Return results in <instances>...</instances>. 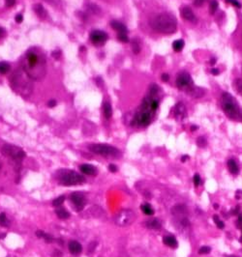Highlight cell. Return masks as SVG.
I'll use <instances>...</instances> for the list:
<instances>
[{
  "mask_svg": "<svg viewBox=\"0 0 242 257\" xmlns=\"http://www.w3.org/2000/svg\"><path fill=\"white\" fill-rule=\"evenodd\" d=\"M21 68L32 80H43L48 71L47 57L44 51L37 47L29 48L21 60Z\"/></svg>",
  "mask_w": 242,
  "mask_h": 257,
  "instance_id": "6da1fadb",
  "label": "cell"
},
{
  "mask_svg": "<svg viewBox=\"0 0 242 257\" xmlns=\"http://www.w3.org/2000/svg\"><path fill=\"white\" fill-rule=\"evenodd\" d=\"M10 83L16 93L22 97H28L33 91L32 79L27 76L22 68L16 69L10 77Z\"/></svg>",
  "mask_w": 242,
  "mask_h": 257,
  "instance_id": "7a4b0ae2",
  "label": "cell"
},
{
  "mask_svg": "<svg viewBox=\"0 0 242 257\" xmlns=\"http://www.w3.org/2000/svg\"><path fill=\"white\" fill-rule=\"evenodd\" d=\"M149 24L153 30L168 35V34H172L176 31L177 20L174 16L168 13H163L153 16L150 20Z\"/></svg>",
  "mask_w": 242,
  "mask_h": 257,
  "instance_id": "3957f363",
  "label": "cell"
},
{
  "mask_svg": "<svg viewBox=\"0 0 242 257\" xmlns=\"http://www.w3.org/2000/svg\"><path fill=\"white\" fill-rule=\"evenodd\" d=\"M222 108L225 114L230 119H238L241 116V112L237 102L235 101V99L229 93H223Z\"/></svg>",
  "mask_w": 242,
  "mask_h": 257,
  "instance_id": "277c9868",
  "label": "cell"
},
{
  "mask_svg": "<svg viewBox=\"0 0 242 257\" xmlns=\"http://www.w3.org/2000/svg\"><path fill=\"white\" fill-rule=\"evenodd\" d=\"M58 181L63 186H76L84 183L85 179L82 175L74 170H66L59 174Z\"/></svg>",
  "mask_w": 242,
  "mask_h": 257,
  "instance_id": "5b68a950",
  "label": "cell"
},
{
  "mask_svg": "<svg viewBox=\"0 0 242 257\" xmlns=\"http://www.w3.org/2000/svg\"><path fill=\"white\" fill-rule=\"evenodd\" d=\"M89 150L92 153L104 157L116 158L120 156V151L117 148L109 144H92L89 146Z\"/></svg>",
  "mask_w": 242,
  "mask_h": 257,
  "instance_id": "8992f818",
  "label": "cell"
},
{
  "mask_svg": "<svg viewBox=\"0 0 242 257\" xmlns=\"http://www.w3.org/2000/svg\"><path fill=\"white\" fill-rule=\"evenodd\" d=\"M153 114L154 113L150 112V111L146 110V109H144V108L139 106V110L137 111L136 115H135L133 121H132V126L146 127V126H148L150 124Z\"/></svg>",
  "mask_w": 242,
  "mask_h": 257,
  "instance_id": "52a82bcc",
  "label": "cell"
},
{
  "mask_svg": "<svg viewBox=\"0 0 242 257\" xmlns=\"http://www.w3.org/2000/svg\"><path fill=\"white\" fill-rule=\"evenodd\" d=\"M1 153L3 154V155L11 158L16 162L22 161V159H24V157L26 156L25 152L22 150L21 148L16 147L15 145H11V144H5L2 147Z\"/></svg>",
  "mask_w": 242,
  "mask_h": 257,
  "instance_id": "ba28073f",
  "label": "cell"
},
{
  "mask_svg": "<svg viewBox=\"0 0 242 257\" xmlns=\"http://www.w3.org/2000/svg\"><path fill=\"white\" fill-rule=\"evenodd\" d=\"M135 219H136V215L131 210H123L115 216L114 221L117 225L128 226L133 223Z\"/></svg>",
  "mask_w": 242,
  "mask_h": 257,
  "instance_id": "9c48e42d",
  "label": "cell"
},
{
  "mask_svg": "<svg viewBox=\"0 0 242 257\" xmlns=\"http://www.w3.org/2000/svg\"><path fill=\"white\" fill-rule=\"evenodd\" d=\"M176 85L179 89L185 90L187 93L194 87L192 77L187 72H181L178 73L176 77Z\"/></svg>",
  "mask_w": 242,
  "mask_h": 257,
  "instance_id": "30bf717a",
  "label": "cell"
},
{
  "mask_svg": "<svg viewBox=\"0 0 242 257\" xmlns=\"http://www.w3.org/2000/svg\"><path fill=\"white\" fill-rule=\"evenodd\" d=\"M89 38H90V41H91V43L94 45H96V47H101V45H103L107 41H108L109 35L105 31L97 29V30H93L91 33H90Z\"/></svg>",
  "mask_w": 242,
  "mask_h": 257,
  "instance_id": "8fae6325",
  "label": "cell"
},
{
  "mask_svg": "<svg viewBox=\"0 0 242 257\" xmlns=\"http://www.w3.org/2000/svg\"><path fill=\"white\" fill-rule=\"evenodd\" d=\"M70 199L78 211L82 210L85 205V198L80 192H73L70 195Z\"/></svg>",
  "mask_w": 242,
  "mask_h": 257,
  "instance_id": "7c38bea8",
  "label": "cell"
},
{
  "mask_svg": "<svg viewBox=\"0 0 242 257\" xmlns=\"http://www.w3.org/2000/svg\"><path fill=\"white\" fill-rule=\"evenodd\" d=\"M180 14H181V16L185 20L190 21V22L197 21V18L193 12V10L188 6H183L181 9H180Z\"/></svg>",
  "mask_w": 242,
  "mask_h": 257,
  "instance_id": "4fadbf2b",
  "label": "cell"
},
{
  "mask_svg": "<svg viewBox=\"0 0 242 257\" xmlns=\"http://www.w3.org/2000/svg\"><path fill=\"white\" fill-rule=\"evenodd\" d=\"M174 114L175 117L182 120L185 116H186V107H185L183 102H178V104L174 106Z\"/></svg>",
  "mask_w": 242,
  "mask_h": 257,
  "instance_id": "5bb4252c",
  "label": "cell"
},
{
  "mask_svg": "<svg viewBox=\"0 0 242 257\" xmlns=\"http://www.w3.org/2000/svg\"><path fill=\"white\" fill-rule=\"evenodd\" d=\"M80 169H81V171L82 173L90 175V176H93V175L97 174V168L94 167L93 165H91V164H87V163L81 164V166H80Z\"/></svg>",
  "mask_w": 242,
  "mask_h": 257,
  "instance_id": "9a60e30c",
  "label": "cell"
},
{
  "mask_svg": "<svg viewBox=\"0 0 242 257\" xmlns=\"http://www.w3.org/2000/svg\"><path fill=\"white\" fill-rule=\"evenodd\" d=\"M110 26L114 28L115 31H117L118 33H128V28L125 24H123L122 22L117 21V20H112L110 21Z\"/></svg>",
  "mask_w": 242,
  "mask_h": 257,
  "instance_id": "2e32d148",
  "label": "cell"
},
{
  "mask_svg": "<svg viewBox=\"0 0 242 257\" xmlns=\"http://www.w3.org/2000/svg\"><path fill=\"white\" fill-rule=\"evenodd\" d=\"M69 250L72 254H78L81 252L82 247L81 245L77 241H71L69 243Z\"/></svg>",
  "mask_w": 242,
  "mask_h": 257,
  "instance_id": "e0dca14e",
  "label": "cell"
},
{
  "mask_svg": "<svg viewBox=\"0 0 242 257\" xmlns=\"http://www.w3.org/2000/svg\"><path fill=\"white\" fill-rule=\"evenodd\" d=\"M163 243H164L166 245L172 248H177V240L174 238L173 236H166L163 239Z\"/></svg>",
  "mask_w": 242,
  "mask_h": 257,
  "instance_id": "ac0fdd59",
  "label": "cell"
},
{
  "mask_svg": "<svg viewBox=\"0 0 242 257\" xmlns=\"http://www.w3.org/2000/svg\"><path fill=\"white\" fill-rule=\"evenodd\" d=\"M228 168L229 172L233 175H237L239 172V167L234 159H229L228 161Z\"/></svg>",
  "mask_w": 242,
  "mask_h": 257,
  "instance_id": "d6986e66",
  "label": "cell"
},
{
  "mask_svg": "<svg viewBox=\"0 0 242 257\" xmlns=\"http://www.w3.org/2000/svg\"><path fill=\"white\" fill-rule=\"evenodd\" d=\"M145 225L147 228H150V229H155V230H158L161 228V222L159 221V220L157 219H152V220H149L145 222Z\"/></svg>",
  "mask_w": 242,
  "mask_h": 257,
  "instance_id": "ffe728a7",
  "label": "cell"
},
{
  "mask_svg": "<svg viewBox=\"0 0 242 257\" xmlns=\"http://www.w3.org/2000/svg\"><path fill=\"white\" fill-rule=\"evenodd\" d=\"M34 11H35L36 15L40 19H45L47 16V15H48L46 9H45L43 7V5H41V4H36L35 6H34Z\"/></svg>",
  "mask_w": 242,
  "mask_h": 257,
  "instance_id": "44dd1931",
  "label": "cell"
},
{
  "mask_svg": "<svg viewBox=\"0 0 242 257\" xmlns=\"http://www.w3.org/2000/svg\"><path fill=\"white\" fill-rule=\"evenodd\" d=\"M188 93L192 97H194V98H200V97L204 95V90L200 87H193Z\"/></svg>",
  "mask_w": 242,
  "mask_h": 257,
  "instance_id": "7402d4cb",
  "label": "cell"
},
{
  "mask_svg": "<svg viewBox=\"0 0 242 257\" xmlns=\"http://www.w3.org/2000/svg\"><path fill=\"white\" fill-rule=\"evenodd\" d=\"M103 110H104V115L107 119H110L112 115V107H111V105L110 104V102H104V105H103Z\"/></svg>",
  "mask_w": 242,
  "mask_h": 257,
  "instance_id": "603a6c76",
  "label": "cell"
},
{
  "mask_svg": "<svg viewBox=\"0 0 242 257\" xmlns=\"http://www.w3.org/2000/svg\"><path fill=\"white\" fill-rule=\"evenodd\" d=\"M55 213H56V215H57L58 218L61 219V220H66L70 216V214H69L68 211H67L66 209H63V208L56 209Z\"/></svg>",
  "mask_w": 242,
  "mask_h": 257,
  "instance_id": "cb8c5ba5",
  "label": "cell"
},
{
  "mask_svg": "<svg viewBox=\"0 0 242 257\" xmlns=\"http://www.w3.org/2000/svg\"><path fill=\"white\" fill-rule=\"evenodd\" d=\"M140 49H142V48H140V42H139V40L138 38H135L133 41H132V50H133V52L135 54H139V51Z\"/></svg>",
  "mask_w": 242,
  "mask_h": 257,
  "instance_id": "d4e9b609",
  "label": "cell"
},
{
  "mask_svg": "<svg viewBox=\"0 0 242 257\" xmlns=\"http://www.w3.org/2000/svg\"><path fill=\"white\" fill-rule=\"evenodd\" d=\"M185 43L183 40H176L172 43V48L174 49V51H181L184 48Z\"/></svg>",
  "mask_w": 242,
  "mask_h": 257,
  "instance_id": "484cf974",
  "label": "cell"
},
{
  "mask_svg": "<svg viewBox=\"0 0 242 257\" xmlns=\"http://www.w3.org/2000/svg\"><path fill=\"white\" fill-rule=\"evenodd\" d=\"M11 70V65L7 62H0V73L1 75H6Z\"/></svg>",
  "mask_w": 242,
  "mask_h": 257,
  "instance_id": "4316f807",
  "label": "cell"
},
{
  "mask_svg": "<svg viewBox=\"0 0 242 257\" xmlns=\"http://www.w3.org/2000/svg\"><path fill=\"white\" fill-rule=\"evenodd\" d=\"M140 209H142L143 212L145 214V215H147V216H152L154 214V209L150 206L149 204H143L140 206Z\"/></svg>",
  "mask_w": 242,
  "mask_h": 257,
  "instance_id": "83f0119b",
  "label": "cell"
},
{
  "mask_svg": "<svg viewBox=\"0 0 242 257\" xmlns=\"http://www.w3.org/2000/svg\"><path fill=\"white\" fill-rule=\"evenodd\" d=\"M218 9V2L216 0H212L209 4V13L210 15H214Z\"/></svg>",
  "mask_w": 242,
  "mask_h": 257,
  "instance_id": "f1b7e54d",
  "label": "cell"
},
{
  "mask_svg": "<svg viewBox=\"0 0 242 257\" xmlns=\"http://www.w3.org/2000/svg\"><path fill=\"white\" fill-rule=\"evenodd\" d=\"M213 220L215 221V223H216V225H217L218 228H220V229H224L225 223L220 220V218H219L218 215H214V216H213Z\"/></svg>",
  "mask_w": 242,
  "mask_h": 257,
  "instance_id": "f546056e",
  "label": "cell"
},
{
  "mask_svg": "<svg viewBox=\"0 0 242 257\" xmlns=\"http://www.w3.org/2000/svg\"><path fill=\"white\" fill-rule=\"evenodd\" d=\"M233 84H234V87H235L236 91H237L240 95H242V79H240V78L235 79Z\"/></svg>",
  "mask_w": 242,
  "mask_h": 257,
  "instance_id": "4dcf8cb0",
  "label": "cell"
},
{
  "mask_svg": "<svg viewBox=\"0 0 242 257\" xmlns=\"http://www.w3.org/2000/svg\"><path fill=\"white\" fill-rule=\"evenodd\" d=\"M65 201V196L64 195H61L59 197H57L56 199H54V200L52 201V205L53 206H60V205H62V203H64Z\"/></svg>",
  "mask_w": 242,
  "mask_h": 257,
  "instance_id": "1f68e13d",
  "label": "cell"
},
{
  "mask_svg": "<svg viewBox=\"0 0 242 257\" xmlns=\"http://www.w3.org/2000/svg\"><path fill=\"white\" fill-rule=\"evenodd\" d=\"M117 39L119 40L120 42L122 43H128L130 40H129V37L127 34L125 33H118V35H117Z\"/></svg>",
  "mask_w": 242,
  "mask_h": 257,
  "instance_id": "d6a6232c",
  "label": "cell"
},
{
  "mask_svg": "<svg viewBox=\"0 0 242 257\" xmlns=\"http://www.w3.org/2000/svg\"><path fill=\"white\" fill-rule=\"evenodd\" d=\"M88 9L90 10V12H91L92 14H95V15H97V14H100V13H101V10H100V8L97 6V5L89 4Z\"/></svg>",
  "mask_w": 242,
  "mask_h": 257,
  "instance_id": "836d02e7",
  "label": "cell"
},
{
  "mask_svg": "<svg viewBox=\"0 0 242 257\" xmlns=\"http://www.w3.org/2000/svg\"><path fill=\"white\" fill-rule=\"evenodd\" d=\"M0 225L5 226L6 227L8 225V220H7V216L5 213L0 214Z\"/></svg>",
  "mask_w": 242,
  "mask_h": 257,
  "instance_id": "e575fe53",
  "label": "cell"
},
{
  "mask_svg": "<svg viewBox=\"0 0 242 257\" xmlns=\"http://www.w3.org/2000/svg\"><path fill=\"white\" fill-rule=\"evenodd\" d=\"M197 144H198L199 147H205L206 144H207V141L206 139L204 137V136H200V137L197 139Z\"/></svg>",
  "mask_w": 242,
  "mask_h": 257,
  "instance_id": "d590c367",
  "label": "cell"
},
{
  "mask_svg": "<svg viewBox=\"0 0 242 257\" xmlns=\"http://www.w3.org/2000/svg\"><path fill=\"white\" fill-rule=\"evenodd\" d=\"M211 251V248L209 247H201L200 249H199V253L200 254H208Z\"/></svg>",
  "mask_w": 242,
  "mask_h": 257,
  "instance_id": "8d00e7d4",
  "label": "cell"
},
{
  "mask_svg": "<svg viewBox=\"0 0 242 257\" xmlns=\"http://www.w3.org/2000/svg\"><path fill=\"white\" fill-rule=\"evenodd\" d=\"M193 182H194L195 187H199L200 186V177L199 174H196L193 177Z\"/></svg>",
  "mask_w": 242,
  "mask_h": 257,
  "instance_id": "74e56055",
  "label": "cell"
},
{
  "mask_svg": "<svg viewBox=\"0 0 242 257\" xmlns=\"http://www.w3.org/2000/svg\"><path fill=\"white\" fill-rule=\"evenodd\" d=\"M227 2L230 3L232 5H233L234 7H237V8H241V4L237 1V0H226Z\"/></svg>",
  "mask_w": 242,
  "mask_h": 257,
  "instance_id": "f35d334b",
  "label": "cell"
},
{
  "mask_svg": "<svg viewBox=\"0 0 242 257\" xmlns=\"http://www.w3.org/2000/svg\"><path fill=\"white\" fill-rule=\"evenodd\" d=\"M204 2H205V0H194L193 4L196 7H200L204 4Z\"/></svg>",
  "mask_w": 242,
  "mask_h": 257,
  "instance_id": "ab89813d",
  "label": "cell"
},
{
  "mask_svg": "<svg viewBox=\"0 0 242 257\" xmlns=\"http://www.w3.org/2000/svg\"><path fill=\"white\" fill-rule=\"evenodd\" d=\"M44 240L46 241V243H52L53 241V238L52 237V235L46 233V235H45V237H44Z\"/></svg>",
  "mask_w": 242,
  "mask_h": 257,
  "instance_id": "60d3db41",
  "label": "cell"
},
{
  "mask_svg": "<svg viewBox=\"0 0 242 257\" xmlns=\"http://www.w3.org/2000/svg\"><path fill=\"white\" fill-rule=\"evenodd\" d=\"M16 22H18V23H21L22 20H23V18H22V15L21 14H16V18H15Z\"/></svg>",
  "mask_w": 242,
  "mask_h": 257,
  "instance_id": "b9f144b4",
  "label": "cell"
},
{
  "mask_svg": "<svg viewBox=\"0 0 242 257\" xmlns=\"http://www.w3.org/2000/svg\"><path fill=\"white\" fill-rule=\"evenodd\" d=\"M16 0H5V3H6V6L7 7H12L16 4Z\"/></svg>",
  "mask_w": 242,
  "mask_h": 257,
  "instance_id": "7bdbcfd3",
  "label": "cell"
},
{
  "mask_svg": "<svg viewBox=\"0 0 242 257\" xmlns=\"http://www.w3.org/2000/svg\"><path fill=\"white\" fill-rule=\"evenodd\" d=\"M45 235H46V232H44L43 230H38V231H36V236H37L38 238H43V239H44Z\"/></svg>",
  "mask_w": 242,
  "mask_h": 257,
  "instance_id": "ee69618b",
  "label": "cell"
},
{
  "mask_svg": "<svg viewBox=\"0 0 242 257\" xmlns=\"http://www.w3.org/2000/svg\"><path fill=\"white\" fill-rule=\"evenodd\" d=\"M96 247H97V242H92L91 244H90L89 245V251L90 252H92Z\"/></svg>",
  "mask_w": 242,
  "mask_h": 257,
  "instance_id": "f6af8a7d",
  "label": "cell"
},
{
  "mask_svg": "<svg viewBox=\"0 0 242 257\" xmlns=\"http://www.w3.org/2000/svg\"><path fill=\"white\" fill-rule=\"evenodd\" d=\"M52 55L54 57L55 59H58L59 57H60V55H61V51L60 50H54Z\"/></svg>",
  "mask_w": 242,
  "mask_h": 257,
  "instance_id": "bcb514c9",
  "label": "cell"
},
{
  "mask_svg": "<svg viewBox=\"0 0 242 257\" xmlns=\"http://www.w3.org/2000/svg\"><path fill=\"white\" fill-rule=\"evenodd\" d=\"M238 213H239V206H236L235 209H232V210H230V215H233V216L237 215Z\"/></svg>",
  "mask_w": 242,
  "mask_h": 257,
  "instance_id": "7dc6e473",
  "label": "cell"
},
{
  "mask_svg": "<svg viewBox=\"0 0 242 257\" xmlns=\"http://www.w3.org/2000/svg\"><path fill=\"white\" fill-rule=\"evenodd\" d=\"M108 168H109V170L110 171V172H114V173L117 171V167L115 166L114 164H110Z\"/></svg>",
  "mask_w": 242,
  "mask_h": 257,
  "instance_id": "c3c4849f",
  "label": "cell"
},
{
  "mask_svg": "<svg viewBox=\"0 0 242 257\" xmlns=\"http://www.w3.org/2000/svg\"><path fill=\"white\" fill-rule=\"evenodd\" d=\"M56 104H57V102H56V101L52 99V100H49V101L48 105H49V107H54V106L56 105Z\"/></svg>",
  "mask_w": 242,
  "mask_h": 257,
  "instance_id": "681fc988",
  "label": "cell"
},
{
  "mask_svg": "<svg viewBox=\"0 0 242 257\" xmlns=\"http://www.w3.org/2000/svg\"><path fill=\"white\" fill-rule=\"evenodd\" d=\"M168 79H170V77H168V73H163V75H162V80L165 81V82H167Z\"/></svg>",
  "mask_w": 242,
  "mask_h": 257,
  "instance_id": "f907efd6",
  "label": "cell"
},
{
  "mask_svg": "<svg viewBox=\"0 0 242 257\" xmlns=\"http://www.w3.org/2000/svg\"><path fill=\"white\" fill-rule=\"evenodd\" d=\"M62 256V253L60 252L59 250H54L52 253V257H61Z\"/></svg>",
  "mask_w": 242,
  "mask_h": 257,
  "instance_id": "816d5d0a",
  "label": "cell"
},
{
  "mask_svg": "<svg viewBox=\"0 0 242 257\" xmlns=\"http://www.w3.org/2000/svg\"><path fill=\"white\" fill-rule=\"evenodd\" d=\"M5 35H6V32H5V29L2 27H0V39L3 38Z\"/></svg>",
  "mask_w": 242,
  "mask_h": 257,
  "instance_id": "f5cc1de1",
  "label": "cell"
},
{
  "mask_svg": "<svg viewBox=\"0 0 242 257\" xmlns=\"http://www.w3.org/2000/svg\"><path fill=\"white\" fill-rule=\"evenodd\" d=\"M219 70L218 69H216V68H213V69H211V73L212 75H214V76H216V75H219Z\"/></svg>",
  "mask_w": 242,
  "mask_h": 257,
  "instance_id": "db71d44e",
  "label": "cell"
},
{
  "mask_svg": "<svg viewBox=\"0 0 242 257\" xmlns=\"http://www.w3.org/2000/svg\"><path fill=\"white\" fill-rule=\"evenodd\" d=\"M242 197V191H236V198L240 199Z\"/></svg>",
  "mask_w": 242,
  "mask_h": 257,
  "instance_id": "11a10c76",
  "label": "cell"
},
{
  "mask_svg": "<svg viewBox=\"0 0 242 257\" xmlns=\"http://www.w3.org/2000/svg\"><path fill=\"white\" fill-rule=\"evenodd\" d=\"M187 159H189V156H187V155H184L182 158H181V162H186Z\"/></svg>",
  "mask_w": 242,
  "mask_h": 257,
  "instance_id": "9f6ffc18",
  "label": "cell"
},
{
  "mask_svg": "<svg viewBox=\"0 0 242 257\" xmlns=\"http://www.w3.org/2000/svg\"><path fill=\"white\" fill-rule=\"evenodd\" d=\"M242 223V214H240L239 216H238V220H237V224L239 225V224H241Z\"/></svg>",
  "mask_w": 242,
  "mask_h": 257,
  "instance_id": "6f0895ef",
  "label": "cell"
},
{
  "mask_svg": "<svg viewBox=\"0 0 242 257\" xmlns=\"http://www.w3.org/2000/svg\"><path fill=\"white\" fill-rule=\"evenodd\" d=\"M198 130V127H197V126H192V127H191V130H192V132H194V130Z\"/></svg>",
  "mask_w": 242,
  "mask_h": 257,
  "instance_id": "680465c9",
  "label": "cell"
},
{
  "mask_svg": "<svg viewBox=\"0 0 242 257\" xmlns=\"http://www.w3.org/2000/svg\"><path fill=\"white\" fill-rule=\"evenodd\" d=\"M215 63H216V60H215L214 58H212V59L210 60V64H211V65H214Z\"/></svg>",
  "mask_w": 242,
  "mask_h": 257,
  "instance_id": "91938a15",
  "label": "cell"
},
{
  "mask_svg": "<svg viewBox=\"0 0 242 257\" xmlns=\"http://www.w3.org/2000/svg\"><path fill=\"white\" fill-rule=\"evenodd\" d=\"M5 237H6V234H5V233L0 234V239H3V238H5Z\"/></svg>",
  "mask_w": 242,
  "mask_h": 257,
  "instance_id": "94428289",
  "label": "cell"
},
{
  "mask_svg": "<svg viewBox=\"0 0 242 257\" xmlns=\"http://www.w3.org/2000/svg\"><path fill=\"white\" fill-rule=\"evenodd\" d=\"M213 207H214V209L217 210V209L219 208V205H218V204H214V205H213Z\"/></svg>",
  "mask_w": 242,
  "mask_h": 257,
  "instance_id": "6125c7cd",
  "label": "cell"
},
{
  "mask_svg": "<svg viewBox=\"0 0 242 257\" xmlns=\"http://www.w3.org/2000/svg\"><path fill=\"white\" fill-rule=\"evenodd\" d=\"M239 243H240V244H242V236L239 238Z\"/></svg>",
  "mask_w": 242,
  "mask_h": 257,
  "instance_id": "be15d7a7",
  "label": "cell"
},
{
  "mask_svg": "<svg viewBox=\"0 0 242 257\" xmlns=\"http://www.w3.org/2000/svg\"><path fill=\"white\" fill-rule=\"evenodd\" d=\"M227 257H238V256H236V255H229Z\"/></svg>",
  "mask_w": 242,
  "mask_h": 257,
  "instance_id": "e7e4bbea",
  "label": "cell"
},
{
  "mask_svg": "<svg viewBox=\"0 0 242 257\" xmlns=\"http://www.w3.org/2000/svg\"><path fill=\"white\" fill-rule=\"evenodd\" d=\"M0 169H1V163H0Z\"/></svg>",
  "mask_w": 242,
  "mask_h": 257,
  "instance_id": "03108f58",
  "label": "cell"
},
{
  "mask_svg": "<svg viewBox=\"0 0 242 257\" xmlns=\"http://www.w3.org/2000/svg\"><path fill=\"white\" fill-rule=\"evenodd\" d=\"M241 230H242V228H241Z\"/></svg>",
  "mask_w": 242,
  "mask_h": 257,
  "instance_id": "003e7915",
  "label": "cell"
}]
</instances>
